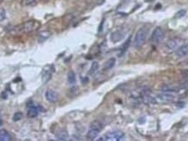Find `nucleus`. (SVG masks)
Returning a JSON list of instances; mask_svg holds the SVG:
<instances>
[{
  "instance_id": "nucleus-14",
  "label": "nucleus",
  "mask_w": 188,
  "mask_h": 141,
  "mask_svg": "<svg viewBox=\"0 0 188 141\" xmlns=\"http://www.w3.org/2000/svg\"><path fill=\"white\" fill-rule=\"evenodd\" d=\"M12 140V136L10 133L5 130L2 129L0 130V141H11Z\"/></svg>"
},
{
  "instance_id": "nucleus-18",
  "label": "nucleus",
  "mask_w": 188,
  "mask_h": 141,
  "mask_svg": "<svg viewBox=\"0 0 188 141\" xmlns=\"http://www.w3.org/2000/svg\"><path fill=\"white\" fill-rule=\"evenodd\" d=\"M98 67H99V65H98V63L97 61L92 62L90 71H89V75H94L98 72Z\"/></svg>"
},
{
  "instance_id": "nucleus-13",
  "label": "nucleus",
  "mask_w": 188,
  "mask_h": 141,
  "mask_svg": "<svg viewBox=\"0 0 188 141\" xmlns=\"http://www.w3.org/2000/svg\"><path fill=\"white\" fill-rule=\"evenodd\" d=\"M99 132H99L98 130L90 128L88 130V132H87L86 137H87V139H91V140H93L94 139H96L98 136Z\"/></svg>"
},
{
  "instance_id": "nucleus-3",
  "label": "nucleus",
  "mask_w": 188,
  "mask_h": 141,
  "mask_svg": "<svg viewBox=\"0 0 188 141\" xmlns=\"http://www.w3.org/2000/svg\"><path fill=\"white\" fill-rule=\"evenodd\" d=\"M183 41L181 38H179V37H174V38H172L171 40H169L167 44H165V50L166 52H173V51H176L177 50L179 49L181 45L183 44Z\"/></svg>"
},
{
  "instance_id": "nucleus-4",
  "label": "nucleus",
  "mask_w": 188,
  "mask_h": 141,
  "mask_svg": "<svg viewBox=\"0 0 188 141\" xmlns=\"http://www.w3.org/2000/svg\"><path fill=\"white\" fill-rule=\"evenodd\" d=\"M177 98V94L175 92H162L157 95L156 99L158 102H163V103H170L174 101Z\"/></svg>"
},
{
  "instance_id": "nucleus-6",
  "label": "nucleus",
  "mask_w": 188,
  "mask_h": 141,
  "mask_svg": "<svg viewBox=\"0 0 188 141\" xmlns=\"http://www.w3.org/2000/svg\"><path fill=\"white\" fill-rule=\"evenodd\" d=\"M165 33L161 27H157L152 32V41L153 43L159 44L164 40Z\"/></svg>"
},
{
  "instance_id": "nucleus-16",
  "label": "nucleus",
  "mask_w": 188,
  "mask_h": 141,
  "mask_svg": "<svg viewBox=\"0 0 188 141\" xmlns=\"http://www.w3.org/2000/svg\"><path fill=\"white\" fill-rule=\"evenodd\" d=\"M67 81L70 85H74L76 83V74L73 71H70L67 74Z\"/></svg>"
},
{
  "instance_id": "nucleus-15",
  "label": "nucleus",
  "mask_w": 188,
  "mask_h": 141,
  "mask_svg": "<svg viewBox=\"0 0 188 141\" xmlns=\"http://www.w3.org/2000/svg\"><path fill=\"white\" fill-rule=\"evenodd\" d=\"M115 58H111L110 59H108L107 61L105 62V65H104V71H107V70L112 69V68L115 65Z\"/></svg>"
},
{
  "instance_id": "nucleus-21",
  "label": "nucleus",
  "mask_w": 188,
  "mask_h": 141,
  "mask_svg": "<svg viewBox=\"0 0 188 141\" xmlns=\"http://www.w3.org/2000/svg\"><path fill=\"white\" fill-rule=\"evenodd\" d=\"M130 42H131V37L128 38L127 40H126V42L123 44V46H122V49H121V53H120V56L119 57H121L126 51V50H127L128 46H129V44H130Z\"/></svg>"
},
{
  "instance_id": "nucleus-26",
  "label": "nucleus",
  "mask_w": 188,
  "mask_h": 141,
  "mask_svg": "<svg viewBox=\"0 0 188 141\" xmlns=\"http://www.w3.org/2000/svg\"><path fill=\"white\" fill-rule=\"evenodd\" d=\"M2 125H3V120H2L1 118H0V126H2Z\"/></svg>"
},
{
  "instance_id": "nucleus-19",
  "label": "nucleus",
  "mask_w": 188,
  "mask_h": 141,
  "mask_svg": "<svg viewBox=\"0 0 188 141\" xmlns=\"http://www.w3.org/2000/svg\"><path fill=\"white\" fill-rule=\"evenodd\" d=\"M50 37H51V32L47 31H41V32L39 33V35H38L39 41H41V42H42V41H44V40H46V39L49 38Z\"/></svg>"
},
{
  "instance_id": "nucleus-2",
  "label": "nucleus",
  "mask_w": 188,
  "mask_h": 141,
  "mask_svg": "<svg viewBox=\"0 0 188 141\" xmlns=\"http://www.w3.org/2000/svg\"><path fill=\"white\" fill-rule=\"evenodd\" d=\"M40 24L36 20H29L27 22L24 23L18 27L19 32H24V33H30L32 31H36L37 28H39Z\"/></svg>"
},
{
  "instance_id": "nucleus-9",
  "label": "nucleus",
  "mask_w": 188,
  "mask_h": 141,
  "mask_svg": "<svg viewBox=\"0 0 188 141\" xmlns=\"http://www.w3.org/2000/svg\"><path fill=\"white\" fill-rule=\"evenodd\" d=\"M27 107H28V111H27V117L33 118H36L38 115V107H37L34 105V104L32 102H29L27 104Z\"/></svg>"
},
{
  "instance_id": "nucleus-12",
  "label": "nucleus",
  "mask_w": 188,
  "mask_h": 141,
  "mask_svg": "<svg viewBox=\"0 0 188 141\" xmlns=\"http://www.w3.org/2000/svg\"><path fill=\"white\" fill-rule=\"evenodd\" d=\"M56 138H57L58 140L65 141L68 139L69 135H68V132H67L66 130H60V131H59V132L56 133Z\"/></svg>"
},
{
  "instance_id": "nucleus-20",
  "label": "nucleus",
  "mask_w": 188,
  "mask_h": 141,
  "mask_svg": "<svg viewBox=\"0 0 188 141\" xmlns=\"http://www.w3.org/2000/svg\"><path fill=\"white\" fill-rule=\"evenodd\" d=\"M23 118V113L21 111H17L14 113V115L12 117V120L17 122V121H19Z\"/></svg>"
},
{
  "instance_id": "nucleus-24",
  "label": "nucleus",
  "mask_w": 188,
  "mask_h": 141,
  "mask_svg": "<svg viewBox=\"0 0 188 141\" xmlns=\"http://www.w3.org/2000/svg\"><path fill=\"white\" fill-rule=\"evenodd\" d=\"M36 0H23L22 1V4L24 5H31L33 2H35Z\"/></svg>"
},
{
  "instance_id": "nucleus-10",
  "label": "nucleus",
  "mask_w": 188,
  "mask_h": 141,
  "mask_svg": "<svg viewBox=\"0 0 188 141\" xmlns=\"http://www.w3.org/2000/svg\"><path fill=\"white\" fill-rule=\"evenodd\" d=\"M45 98L51 103H56L59 100V94L58 92H55L53 90L49 89L45 92Z\"/></svg>"
},
{
  "instance_id": "nucleus-22",
  "label": "nucleus",
  "mask_w": 188,
  "mask_h": 141,
  "mask_svg": "<svg viewBox=\"0 0 188 141\" xmlns=\"http://www.w3.org/2000/svg\"><path fill=\"white\" fill-rule=\"evenodd\" d=\"M6 17V12L5 9L0 8V22H2L3 20H5Z\"/></svg>"
},
{
  "instance_id": "nucleus-8",
  "label": "nucleus",
  "mask_w": 188,
  "mask_h": 141,
  "mask_svg": "<svg viewBox=\"0 0 188 141\" xmlns=\"http://www.w3.org/2000/svg\"><path fill=\"white\" fill-rule=\"evenodd\" d=\"M125 36H126V32L123 30H117L111 34V40L113 43H118V42L121 41L122 39L125 37Z\"/></svg>"
},
{
  "instance_id": "nucleus-11",
  "label": "nucleus",
  "mask_w": 188,
  "mask_h": 141,
  "mask_svg": "<svg viewBox=\"0 0 188 141\" xmlns=\"http://www.w3.org/2000/svg\"><path fill=\"white\" fill-rule=\"evenodd\" d=\"M176 55L178 58H184L188 55V44H182L179 49L177 50Z\"/></svg>"
},
{
  "instance_id": "nucleus-25",
  "label": "nucleus",
  "mask_w": 188,
  "mask_h": 141,
  "mask_svg": "<svg viewBox=\"0 0 188 141\" xmlns=\"http://www.w3.org/2000/svg\"><path fill=\"white\" fill-rule=\"evenodd\" d=\"M182 75L185 77V78H187L188 79V69H186V70H184V71H182Z\"/></svg>"
},
{
  "instance_id": "nucleus-17",
  "label": "nucleus",
  "mask_w": 188,
  "mask_h": 141,
  "mask_svg": "<svg viewBox=\"0 0 188 141\" xmlns=\"http://www.w3.org/2000/svg\"><path fill=\"white\" fill-rule=\"evenodd\" d=\"M90 128L96 129V130H98L99 132H101L102 129H103V124L100 122V121H98V120H95V121L91 123Z\"/></svg>"
},
{
  "instance_id": "nucleus-7",
  "label": "nucleus",
  "mask_w": 188,
  "mask_h": 141,
  "mask_svg": "<svg viewBox=\"0 0 188 141\" xmlns=\"http://www.w3.org/2000/svg\"><path fill=\"white\" fill-rule=\"evenodd\" d=\"M124 132L120 131H114V132H110L108 133L105 135V140H121L124 138Z\"/></svg>"
},
{
  "instance_id": "nucleus-1",
  "label": "nucleus",
  "mask_w": 188,
  "mask_h": 141,
  "mask_svg": "<svg viewBox=\"0 0 188 141\" xmlns=\"http://www.w3.org/2000/svg\"><path fill=\"white\" fill-rule=\"evenodd\" d=\"M148 34H149V28L146 27V26L141 27L135 35V38H134L133 41L134 46L136 48H140L141 46H143L146 44Z\"/></svg>"
},
{
  "instance_id": "nucleus-23",
  "label": "nucleus",
  "mask_w": 188,
  "mask_h": 141,
  "mask_svg": "<svg viewBox=\"0 0 188 141\" xmlns=\"http://www.w3.org/2000/svg\"><path fill=\"white\" fill-rule=\"evenodd\" d=\"M186 12L185 11V10H182V11H179V12H178L176 13V15H175V18H181V17H184L185 15H186Z\"/></svg>"
},
{
  "instance_id": "nucleus-5",
  "label": "nucleus",
  "mask_w": 188,
  "mask_h": 141,
  "mask_svg": "<svg viewBox=\"0 0 188 141\" xmlns=\"http://www.w3.org/2000/svg\"><path fill=\"white\" fill-rule=\"evenodd\" d=\"M54 66L52 65H47L43 68L42 73H41V79L44 84L47 83L49 80L51 79L52 73L54 72Z\"/></svg>"
}]
</instances>
